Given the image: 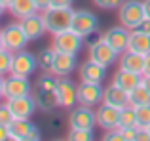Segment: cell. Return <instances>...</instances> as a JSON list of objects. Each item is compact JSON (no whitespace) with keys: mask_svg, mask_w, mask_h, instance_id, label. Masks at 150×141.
Masks as SVG:
<instances>
[{"mask_svg":"<svg viewBox=\"0 0 150 141\" xmlns=\"http://www.w3.org/2000/svg\"><path fill=\"white\" fill-rule=\"evenodd\" d=\"M103 103H108L112 107L122 109L125 105H129V93L116 84H108L105 88V93H103Z\"/></svg>","mask_w":150,"mask_h":141,"instance_id":"cell-21","label":"cell"},{"mask_svg":"<svg viewBox=\"0 0 150 141\" xmlns=\"http://www.w3.org/2000/svg\"><path fill=\"white\" fill-rule=\"evenodd\" d=\"M0 33H2V38H4V48L10 50L11 53L25 50L27 44L30 42L29 38H27L25 31L21 29L19 21L17 23H8L6 27H2V29H0Z\"/></svg>","mask_w":150,"mask_h":141,"instance_id":"cell-6","label":"cell"},{"mask_svg":"<svg viewBox=\"0 0 150 141\" xmlns=\"http://www.w3.org/2000/svg\"><path fill=\"white\" fill-rule=\"evenodd\" d=\"M4 84H6V76L0 74V99H4Z\"/></svg>","mask_w":150,"mask_h":141,"instance_id":"cell-40","label":"cell"},{"mask_svg":"<svg viewBox=\"0 0 150 141\" xmlns=\"http://www.w3.org/2000/svg\"><path fill=\"white\" fill-rule=\"evenodd\" d=\"M74 69H76V56H72V53H63V52H55L53 63H51V67H50L51 74H55L57 78H63V76L72 74Z\"/></svg>","mask_w":150,"mask_h":141,"instance_id":"cell-19","label":"cell"},{"mask_svg":"<svg viewBox=\"0 0 150 141\" xmlns=\"http://www.w3.org/2000/svg\"><path fill=\"white\" fill-rule=\"evenodd\" d=\"M78 76L80 82H95V84H103L106 78V67L99 65L93 59H86L78 67Z\"/></svg>","mask_w":150,"mask_h":141,"instance_id":"cell-17","label":"cell"},{"mask_svg":"<svg viewBox=\"0 0 150 141\" xmlns=\"http://www.w3.org/2000/svg\"><path fill=\"white\" fill-rule=\"evenodd\" d=\"M91 2L101 10H118L125 0H91Z\"/></svg>","mask_w":150,"mask_h":141,"instance_id":"cell-32","label":"cell"},{"mask_svg":"<svg viewBox=\"0 0 150 141\" xmlns=\"http://www.w3.org/2000/svg\"><path fill=\"white\" fill-rule=\"evenodd\" d=\"M118 57H120V53H118L108 42H105V38L89 48V59L97 61L99 65H103V67H106V69L112 67L118 61Z\"/></svg>","mask_w":150,"mask_h":141,"instance_id":"cell-13","label":"cell"},{"mask_svg":"<svg viewBox=\"0 0 150 141\" xmlns=\"http://www.w3.org/2000/svg\"><path fill=\"white\" fill-rule=\"evenodd\" d=\"M135 113H137V126L139 128H148L150 126V105L135 107Z\"/></svg>","mask_w":150,"mask_h":141,"instance_id":"cell-29","label":"cell"},{"mask_svg":"<svg viewBox=\"0 0 150 141\" xmlns=\"http://www.w3.org/2000/svg\"><path fill=\"white\" fill-rule=\"evenodd\" d=\"M4 11H8V8H6V6H4V4H2V2H0V17H2V15H4Z\"/></svg>","mask_w":150,"mask_h":141,"instance_id":"cell-42","label":"cell"},{"mask_svg":"<svg viewBox=\"0 0 150 141\" xmlns=\"http://www.w3.org/2000/svg\"><path fill=\"white\" fill-rule=\"evenodd\" d=\"M146 130H148V134H150V126H148V128H146Z\"/></svg>","mask_w":150,"mask_h":141,"instance_id":"cell-45","label":"cell"},{"mask_svg":"<svg viewBox=\"0 0 150 141\" xmlns=\"http://www.w3.org/2000/svg\"><path fill=\"white\" fill-rule=\"evenodd\" d=\"M143 8H144V17H150V0H143Z\"/></svg>","mask_w":150,"mask_h":141,"instance_id":"cell-39","label":"cell"},{"mask_svg":"<svg viewBox=\"0 0 150 141\" xmlns=\"http://www.w3.org/2000/svg\"><path fill=\"white\" fill-rule=\"evenodd\" d=\"M127 50L137 52V53H141V56H146V53L150 52V34L143 33L141 29H133L131 33H129Z\"/></svg>","mask_w":150,"mask_h":141,"instance_id":"cell-23","label":"cell"},{"mask_svg":"<svg viewBox=\"0 0 150 141\" xmlns=\"http://www.w3.org/2000/svg\"><path fill=\"white\" fill-rule=\"evenodd\" d=\"M57 82L59 78L55 74H51L46 70L40 78L34 84V99H36V105L42 113H51L53 109L59 107V99H57Z\"/></svg>","mask_w":150,"mask_h":141,"instance_id":"cell-1","label":"cell"},{"mask_svg":"<svg viewBox=\"0 0 150 141\" xmlns=\"http://www.w3.org/2000/svg\"><path fill=\"white\" fill-rule=\"evenodd\" d=\"M36 57H38V67H40L42 70H48V73H50V67H51L53 57H55L53 46H50V48H42L40 52L36 53Z\"/></svg>","mask_w":150,"mask_h":141,"instance_id":"cell-27","label":"cell"},{"mask_svg":"<svg viewBox=\"0 0 150 141\" xmlns=\"http://www.w3.org/2000/svg\"><path fill=\"white\" fill-rule=\"evenodd\" d=\"M95 134L93 130H69L67 139L69 141H93Z\"/></svg>","mask_w":150,"mask_h":141,"instance_id":"cell-30","label":"cell"},{"mask_svg":"<svg viewBox=\"0 0 150 141\" xmlns=\"http://www.w3.org/2000/svg\"><path fill=\"white\" fill-rule=\"evenodd\" d=\"M97 126V116L93 107L80 105L69 109V130H93Z\"/></svg>","mask_w":150,"mask_h":141,"instance_id":"cell-5","label":"cell"},{"mask_svg":"<svg viewBox=\"0 0 150 141\" xmlns=\"http://www.w3.org/2000/svg\"><path fill=\"white\" fill-rule=\"evenodd\" d=\"M103 93H105L103 84L80 82L78 84V103L88 105V107H97L99 103H103Z\"/></svg>","mask_w":150,"mask_h":141,"instance_id":"cell-14","label":"cell"},{"mask_svg":"<svg viewBox=\"0 0 150 141\" xmlns=\"http://www.w3.org/2000/svg\"><path fill=\"white\" fill-rule=\"evenodd\" d=\"M57 99L61 109H72L78 105V86L69 76L59 78L57 82Z\"/></svg>","mask_w":150,"mask_h":141,"instance_id":"cell-11","label":"cell"},{"mask_svg":"<svg viewBox=\"0 0 150 141\" xmlns=\"http://www.w3.org/2000/svg\"><path fill=\"white\" fill-rule=\"evenodd\" d=\"M0 2H2V4H4V6H6V8H10V4L13 2V0H0Z\"/></svg>","mask_w":150,"mask_h":141,"instance_id":"cell-43","label":"cell"},{"mask_svg":"<svg viewBox=\"0 0 150 141\" xmlns=\"http://www.w3.org/2000/svg\"><path fill=\"white\" fill-rule=\"evenodd\" d=\"M118 19H120V25H124L125 29H137L144 19L143 0H125L118 8Z\"/></svg>","mask_w":150,"mask_h":141,"instance_id":"cell-3","label":"cell"},{"mask_svg":"<svg viewBox=\"0 0 150 141\" xmlns=\"http://www.w3.org/2000/svg\"><path fill=\"white\" fill-rule=\"evenodd\" d=\"M129 105H133V107L150 105V92L143 86V82H141L135 90H131V92H129Z\"/></svg>","mask_w":150,"mask_h":141,"instance_id":"cell-25","label":"cell"},{"mask_svg":"<svg viewBox=\"0 0 150 141\" xmlns=\"http://www.w3.org/2000/svg\"><path fill=\"white\" fill-rule=\"evenodd\" d=\"M143 74H150V52L144 56V73Z\"/></svg>","mask_w":150,"mask_h":141,"instance_id":"cell-38","label":"cell"},{"mask_svg":"<svg viewBox=\"0 0 150 141\" xmlns=\"http://www.w3.org/2000/svg\"><path fill=\"white\" fill-rule=\"evenodd\" d=\"M19 25H21V29L25 31L27 38H29L30 42L40 40V38L48 33L46 23H44V15L38 14V11H34V14H30V15H27V17L19 19Z\"/></svg>","mask_w":150,"mask_h":141,"instance_id":"cell-15","label":"cell"},{"mask_svg":"<svg viewBox=\"0 0 150 141\" xmlns=\"http://www.w3.org/2000/svg\"><path fill=\"white\" fill-rule=\"evenodd\" d=\"M0 50H4V38H2V33H0Z\"/></svg>","mask_w":150,"mask_h":141,"instance_id":"cell-44","label":"cell"},{"mask_svg":"<svg viewBox=\"0 0 150 141\" xmlns=\"http://www.w3.org/2000/svg\"><path fill=\"white\" fill-rule=\"evenodd\" d=\"M8 130H10V139L13 141H38L42 137L40 130L30 122V118H13Z\"/></svg>","mask_w":150,"mask_h":141,"instance_id":"cell-7","label":"cell"},{"mask_svg":"<svg viewBox=\"0 0 150 141\" xmlns=\"http://www.w3.org/2000/svg\"><path fill=\"white\" fill-rule=\"evenodd\" d=\"M11 61H13V53L10 50H0V74L8 76L11 73Z\"/></svg>","mask_w":150,"mask_h":141,"instance_id":"cell-28","label":"cell"},{"mask_svg":"<svg viewBox=\"0 0 150 141\" xmlns=\"http://www.w3.org/2000/svg\"><path fill=\"white\" fill-rule=\"evenodd\" d=\"M6 139H10V130H8V126L0 124V141H6Z\"/></svg>","mask_w":150,"mask_h":141,"instance_id":"cell-37","label":"cell"},{"mask_svg":"<svg viewBox=\"0 0 150 141\" xmlns=\"http://www.w3.org/2000/svg\"><path fill=\"white\" fill-rule=\"evenodd\" d=\"M137 126V113L133 105H125L120 109V124L118 128H135Z\"/></svg>","mask_w":150,"mask_h":141,"instance_id":"cell-26","label":"cell"},{"mask_svg":"<svg viewBox=\"0 0 150 141\" xmlns=\"http://www.w3.org/2000/svg\"><path fill=\"white\" fill-rule=\"evenodd\" d=\"M13 120V115H11L10 107H8V101L6 99H0V124L4 126H10V122Z\"/></svg>","mask_w":150,"mask_h":141,"instance_id":"cell-31","label":"cell"},{"mask_svg":"<svg viewBox=\"0 0 150 141\" xmlns=\"http://www.w3.org/2000/svg\"><path fill=\"white\" fill-rule=\"evenodd\" d=\"M72 8H48L42 11L44 15V23L50 34H57L63 31L70 29L72 23Z\"/></svg>","mask_w":150,"mask_h":141,"instance_id":"cell-2","label":"cell"},{"mask_svg":"<svg viewBox=\"0 0 150 141\" xmlns=\"http://www.w3.org/2000/svg\"><path fill=\"white\" fill-rule=\"evenodd\" d=\"M143 86L150 92V74H143Z\"/></svg>","mask_w":150,"mask_h":141,"instance_id":"cell-41","label":"cell"},{"mask_svg":"<svg viewBox=\"0 0 150 141\" xmlns=\"http://www.w3.org/2000/svg\"><path fill=\"white\" fill-rule=\"evenodd\" d=\"M84 40L86 38L82 36V34H78L76 31H72V29H67V31H63V33L51 34V46H53L55 52L72 53V56H76L82 50Z\"/></svg>","mask_w":150,"mask_h":141,"instance_id":"cell-4","label":"cell"},{"mask_svg":"<svg viewBox=\"0 0 150 141\" xmlns=\"http://www.w3.org/2000/svg\"><path fill=\"white\" fill-rule=\"evenodd\" d=\"M38 69V57L29 50H21V52L13 53V61H11V73L19 74V76L30 78L34 70Z\"/></svg>","mask_w":150,"mask_h":141,"instance_id":"cell-9","label":"cell"},{"mask_svg":"<svg viewBox=\"0 0 150 141\" xmlns=\"http://www.w3.org/2000/svg\"><path fill=\"white\" fill-rule=\"evenodd\" d=\"M34 4H36L38 11H44V10H48L51 6V0H34Z\"/></svg>","mask_w":150,"mask_h":141,"instance_id":"cell-35","label":"cell"},{"mask_svg":"<svg viewBox=\"0 0 150 141\" xmlns=\"http://www.w3.org/2000/svg\"><path fill=\"white\" fill-rule=\"evenodd\" d=\"M137 29H141L143 33H146V34H150V17H144L143 19V23H141Z\"/></svg>","mask_w":150,"mask_h":141,"instance_id":"cell-36","label":"cell"},{"mask_svg":"<svg viewBox=\"0 0 150 141\" xmlns=\"http://www.w3.org/2000/svg\"><path fill=\"white\" fill-rule=\"evenodd\" d=\"M99 40H103V34H89V36H86V42H88V48H91L93 44H97Z\"/></svg>","mask_w":150,"mask_h":141,"instance_id":"cell-34","label":"cell"},{"mask_svg":"<svg viewBox=\"0 0 150 141\" xmlns=\"http://www.w3.org/2000/svg\"><path fill=\"white\" fill-rule=\"evenodd\" d=\"M95 116H97V126L105 132L116 130L120 124V109L112 107L108 103H99L95 109Z\"/></svg>","mask_w":150,"mask_h":141,"instance_id":"cell-16","label":"cell"},{"mask_svg":"<svg viewBox=\"0 0 150 141\" xmlns=\"http://www.w3.org/2000/svg\"><path fill=\"white\" fill-rule=\"evenodd\" d=\"M143 82V74L139 73H133V70H125V69H118L116 73L112 74V84L120 86L122 90H125V92H131V90H135L137 86Z\"/></svg>","mask_w":150,"mask_h":141,"instance_id":"cell-20","label":"cell"},{"mask_svg":"<svg viewBox=\"0 0 150 141\" xmlns=\"http://www.w3.org/2000/svg\"><path fill=\"white\" fill-rule=\"evenodd\" d=\"M118 65H120V69L143 74L144 73V56H141V53H137V52H131V50H125V52L120 53V57H118Z\"/></svg>","mask_w":150,"mask_h":141,"instance_id":"cell-22","label":"cell"},{"mask_svg":"<svg viewBox=\"0 0 150 141\" xmlns=\"http://www.w3.org/2000/svg\"><path fill=\"white\" fill-rule=\"evenodd\" d=\"M97 27H99V19L93 11L89 10H74L72 11V23H70V29L76 31L82 36H89V34L97 33Z\"/></svg>","mask_w":150,"mask_h":141,"instance_id":"cell-8","label":"cell"},{"mask_svg":"<svg viewBox=\"0 0 150 141\" xmlns=\"http://www.w3.org/2000/svg\"><path fill=\"white\" fill-rule=\"evenodd\" d=\"M129 33L131 31L125 29L124 25H118V27H110L108 31L103 33V38L105 42H108L118 53H124L127 50V44H129Z\"/></svg>","mask_w":150,"mask_h":141,"instance_id":"cell-18","label":"cell"},{"mask_svg":"<svg viewBox=\"0 0 150 141\" xmlns=\"http://www.w3.org/2000/svg\"><path fill=\"white\" fill-rule=\"evenodd\" d=\"M8 11L11 14V17H15L19 21V19L38 11V8H36V4H34V0H13V2L10 4V8H8Z\"/></svg>","mask_w":150,"mask_h":141,"instance_id":"cell-24","label":"cell"},{"mask_svg":"<svg viewBox=\"0 0 150 141\" xmlns=\"http://www.w3.org/2000/svg\"><path fill=\"white\" fill-rule=\"evenodd\" d=\"M74 0H51L50 8H72Z\"/></svg>","mask_w":150,"mask_h":141,"instance_id":"cell-33","label":"cell"},{"mask_svg":"<svg viewBox=\"0 0 150 141\" xmlns=\"http://www.w3.org/2000/svg\"><path fill=\"white\" fill-rule=\"evenodd\" d=\"M8 101V107H10L13 118H30L34 115V111L38 109L36 99H34L33 93L29 95H19V97H11Z\"/></svg>","mask_w":150,"mask_h":141,"instance_id":"cell-12","label":"cell"},{"mask_svg":"<svg viewBox=\"0 0 150 141\" xmlns=\"http://www.w3.org/2000/svg\"><path fill=\"white\" fill-rule=\"evenodd\" d=\"M33 93V82L27 76H19V74L10 73L6 76V84H4V99H11V97L19 95H29Z\"/></svg>","mask_w":150,"mask_h":141,"instance_id":"cell-10","label":"cell"}]
</instances>
